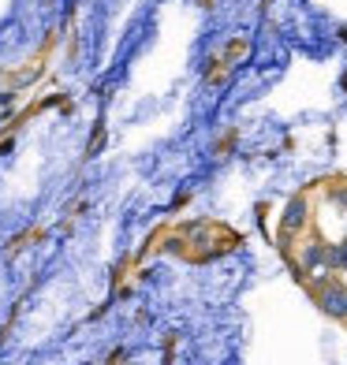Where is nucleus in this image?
I'll return each instance as SVG.
<instances>
[{
  "label": "nucleus",
  "instance_id": "1",
  "mask_svg": "<svg viewBox=\"0 0 347 365\" xmlns=\"http://www.w3.org/2000/svg\"><path fill=\"white\" fill-rule=\"evenodd\" d=\"M313 224V205H310V197L306 194H295L291 202L284 205V212H280V246H295Z\"/></svg>",
  "mask_w": 347,
  "mask_h": 365
},
{
  "label": "nucleus",
  "instance_id": "2",
  "mask_svg": "<svg viewBox=\"0 0 347 365\" xmlns=\"http://www.w3.org/2000/svg\"><path fill=\"white\" fill-rule=\"evenodd\" d=\"M310 294L318 298V306H321V309L328 313V317H336V321H343V324H347V279L333 276V279H328V284L313 287Z\"/></svg>",
  "mask_w": 347,
  "mask_h": 365
},
{
  "label": "nucleus",
  "instance_id": "3",
  "mask_svg": "<svg viewBox=\"0 0 347 365\" xmlns=\"http://www.w3.org/2000/svg\"><path fill=\"white\" fill-rule=\"evenodd\" d=\"M325 197L347 212V179H333V182H328V187H325Z\"/></svg>",
  "mask_w": 347,
  "mask_h": 365
}]
</instances>
